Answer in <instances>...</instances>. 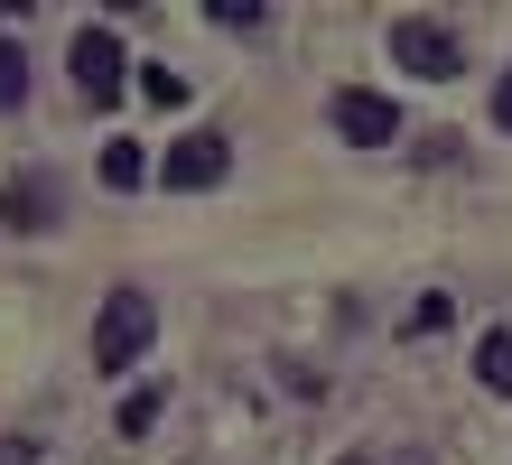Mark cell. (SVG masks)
<instances>
[{"label": "cell", "instance_id": "cell-1", "mask_svg": "<svg viewBox=\"0 0 512 465\" xmlns=\"http://www.w3.org/2000/svg\"><path fill=\"white\" fill-rule=\"evenodd\" d=\"M149 335H159V307H149L140 289H112L103 317H94V363H103V372H131V363L149 354Z\"/></svg>", "mask_w": 512, "mask_h": 465}, {"label": "cell", "instance_id": "cell-2", "mask_svg": "<svg viewBox=\"0 0 512 465\" xmlns=\"http://www.w3.org/2000/svg\"><path fill=\"white\" fill-rule=\"evenodd\" d=\"M224 168H233V149H224L215 131H187V140L159 159V177L177 186V196H205V186H224Z\"/></svg>", "mask_w": 512, "mask_h": 465}, {"label": "cell", "instance_id": "cell-3", "mask_svg": "<svg viewBox=\"0 0 512 465\" xmlns=\"http://www.w3.org/2000/svg\"><path fill=\"white\" fill-rule=\"evenodd\" d=\"M122 38H112V28H84V38H75V93H84V103H122Z\"/></svg>", "mask_w": 512, "mask_h": 465}, {"label": "cell", "instance_id": "cell-4", "mask_svg": "<svg viewBox=\"0 0 512 465\" xmlns=\"http://www.w3.org/2000/svg\"><path fill=\"white\" fill-rule=\"evenodd\" d=\"M336 131H345L354 149H382L391 131H401V103H391V93H364V84H354V93H336Z\"/></svg>", "mask_w": 512, "mask_h": 465}, {"label": "cell", "instance_id": "cell-5", "mask_svg": "<svg viewBox=\"0 0 512 465\" xmlns=\"http://www.w3.org/2000/svg\"><path fill=\"white\" fill-rule=\"evenodd\" d=\"M391 56H401L410 75H457V38H447L438 19H401L391 28Z\"/></svg>", "mask_w": 512, "mask_h": 465}, {"label": "cell", "instance_id": "cell-6", "mask_svg": "<svg viewBox=\"0 0 512 465\" xmlns=\"http://www.w3.org/2000/svg\"><path fill=\"white\" fill-rule=\"evenodd\" d=\"M0 214H10V233H47V186L38 177H10V186H0Z\"/></svg>", "mask_w": 512, "mask_h": 465}, {"label": "cell", "instance_id": "cell-7", "mask_svg": "<svg viewBox=\"0 0 512 465\" xmlns=\"http://www.w3.org/2000/svg\"><path fill=\"white\" fill-rule=\"evenodd\" d=\"M140 177H149V149L140 140H103V186H112V196H131Z\"/></svg>", "mask_w": 512, "mask_h": 465}, {"label": "cell", "instance_id": "cell-8", "mask_svg": "<svg viewBox=\"0 0 512 465\" xmlns=\"http://www.w3.org/2000/svg\"><path fill=\"white\" fill-rule=\"evenodd\" d=\"M475 382H485V391H503V400H512V326H494V335H485V345H475Z\"/></svg>", "mask_w": 512, "mask_h": 465}, {"label": "cell", "instance_id": "cell-9", "mask_svg": "<svg viewBox=\"0 0 512 465\" xmlns=\"http://www.w3.org/2000/svg\"><path fill=\"white\" fill-rule=\"evenodd\" d=\"M19 93H28V47L0 38V112H19Z\"/></svg>", "mask_w": 512, "mask_h": 465}, {"label": "cell", "instance_id": "cell-10", "mask_svg": "<svg viewBox=\"0 0 512 465\" xmlns=\"http://www.w3.org/2000/svg\"><path fill=\"white\" fill-rule=\"evenodd\" d=\"M149 428H159V391H131L122 400V438H149Z\"/></svg>", "mask_w": 512, "mask_h": 465}, {"label": "cell", "instance_id": "cell-11", "mask_svg": "<svg viewBox=\"0 0 512 465\" xmlns=\"http://www.w3.org/2000/svg\"><path fill=\"white\" fill-rule=\"evenodd\" d=\"M140 93H149V103H187V75H168V66H140Z\"/></svg>", "mask_w": 512, "mask_h": 465}, {"label": "cell", "instance_id": "cell-12", "mask_svg": "<svg viewBox=\"0 0 512 465\" xmlns=\"http://www.w3.org/2000/svg\"><path fill=\"white\" fill-rule=\"evenodd\" d=\"M447 317H457V298H447V289H429V298L410 307V335H429V326H447Z\"/></svg>", "mask_w": 512, "mask_h": 465}, {"label": "cell", "instance_id": "cell-13", "mask_svg": "<svg viewBox=\"0 0 512 465\" xmlns=\"http://www.w3.org/2000/svg\"><path fill=\"white\" fill-rule=\"evenodd\" d=\"M205 10H215L224 28H261V0H205Z\"/></svg>", "mask_w": 512, "mask_h": 465}, {"label": "cell", "instance_id": "cell-14", "mask_svg": "<svg viewBox=\"0 0 512 465\" xmlns=\"http://www.w3.org/2000/svg\"><path fill=\"white\" fill-rule=\"evenodd\" d=\"M0 465H38V438H0Z\"/></svg>", "mask_w": 512, "mask_h": 465}, {"label": "cell", "instance_id": "cell-15", "mask_svg": "<svg viewBox=\"0 0 512 465\" xmlns=\"http://www.w3.org/2000/svg\"><path fill=\"white\" fill-rule=\"evenodd\" d=\"M494 121H503V131H512V75L494 84Z\"/></svg>", "mask_w": 512, "mask_h": 465}, {"label": "cell", "instance_id": "cell-16", "mask_svg": "<svg viewBox=\"0 0 512 465\" xmlns=\"http://www.w3.org/2000/svg\"><path fill=\"white\" fill-rule=\"evenodd\" d=\"M336 465H382V456H336ZM391 465H419V456H391Z\"/></svg>", "mask_w": 512, "mask_h": 465}]
</instances>
